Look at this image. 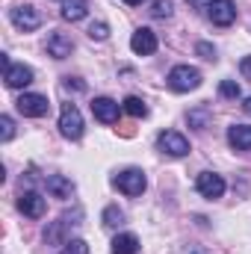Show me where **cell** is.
Returning <instances> with one entry per match:
<instances>
[{"instance_id":"obj_1","label":"cell","mask_w":251,"mask_h":254,"mask_svg":"<svg viewBox=\"0 0 251 254\" xmlns=\"http://www.w3.org/2000/svg\"><path fill=\"white\" fill-rule=\"evenodd\" d=\"M166 83L175 89V92H192L201 86V71L192 68V65H175L166 77Z\"/></svg>"},{"instance_id":"obj_2","label":"cell","mask_w":251,"mask_h":254,"mask_svg":"<svg viewBox=\"0 0 251 254\" xmlns=\"http://www.w3.org/2000/svg\"><path fill=\"white\" fill-rule=\"evenodd\" d=\"M60 133L65 139H80L83 136V116L74 104H63V110H60Z\"/></svg>"},{"instance_id":"obj_3","label":"cell","mask_w":251,"mask_h":254,"mask_svg":"<svg viewBox=\"0 0 251 254\" xmlns=\"http://www.w3.org/2000/svg\"><path fill=\"white\" fill-rule=\"evenodd\" d=\"M207 18L216 27H231L237 21V6L231 0H207Z\"/></svg>"},{"instance_id":"obj_4","label":"cell","mask_w":251,"mask_h":254,"mask_svg":"<svg viewBox=\"0 0 251 254\" xmlns=\"http://www.w3.org/2000/svg\"><path fill=\"white\" fill-rule=\"evenodd\" d=\"M157 148H160L163 154H169V157H187L189 154L187 136H181V133H175V130H163V133L157 136Z\"/></svg>"},{"instance_id":"obj_5","label":"cell","mask_w":251,"mask_h":254,"mask_svg":"<svg viewBox=\"0 0 251 254\" xmlns=\"http://www.w3.org/2000/svg\"><path fill=\"white\" fill-rule=\"evenodd\" d=\"M116 187L130 195V198H136V195H142L145 187H148V181H145V172L142 169H125L119 178H116Z\"/></svg>"},{"instance_id":"obj_6","label":"cell","mask_w":251,"mask_h":254,"mask_svg":"<svg viewBox=\"0 0 251 254\" xmlns=\"http://www.w3.org/2000/svg\"><path fill=\"white\" fill-rule=\"evenodd\" d=\"M9 18H12V24H15L21 33H33V30L42 27V15H39L36 6H15V9L9 12Z\"/></svg>"},{"instance_id":"obj_7","label":"cell","mask_w":251,"mask_h":254,"mask_svg":"<svg viewBox=\"0 0 251 254\" xmlns=\"http://www.w3.org/2000/svg\"><path fill=\"white\" fill-rule=\"evenodd\" d=\"M18 113L21 116H27V119H42V116H48V110H51V104H48V98L45 95H21L18 98Z\"/></svg>"},{"instance_id":"obj_8","label":"cell","mask_w":251,"mask_h":254,"mask_svg":"<svg viewBox=\"0 0 251 254\" xmlns=\"http://www.w3.org/2000/svg\"><path fill=\"white\" fill-rule=\"evenodd\" d=\"M195 190L201 192L204 198H222L225 195V178L222 175H216V172H201L198 175V181H195Z\"/></svg>"},{"instance_id":"obj_9","label":"cell","mask_w":251,"mask_h":254,"mask_svg":"<svg viewBox=\"0 0 251 254\" xmlns=\"http://www.w3.org/2000/svg\"><path fill=\"white\" fill-rule=\"evenodd\" d=\"M3 83L9 86V89H24V86H30L33 83V68H27V65H6L3 68Z\"/></svg>"},{"instance_id":"obj_10","label":"cell","mask_w":251,"mask_h":254,"mask_svg":"<svg viewBox=\"0 0 251 254\" xmlns=\"http://www.w3.org/2000/svg\"><path fill=\"white\" fill-rule=\"evenodd\" d=\"M130 48H133V54H139V57H151V54L157 51V33L148 30V27L136 30L133 39H130Z\"/></svg>"},{"instance_id":"obj_11","label":"cell","mask_w":251,"mask_h":254,"mask_svg":"<svg viewBox=\"0 0 251 254\" xmlns=\"http://www.w3.org/2000/svg\"><path fill=\"white\" fill-rule=\"evenodd\" d=\"M80 216H83V213H77V216L71 219V216L65 213L60 222H54V225H51V228L45 231V240H48L51 246H65V243H68V240H65V231H68V225H71V228H77V225H80V222H77Z\"/></svg>"},{"instance_id":"obj_12","label":"cell","mask_w":251,"mask_h":254,"mask_svg":"<svg viewBox=\"0 0 251 254\" xmlns=\"http://www.w3.org/2000/svg\"><path fill=\"white\" fill-rule=\"evenodd\" d=\"M119 104L113 101V98H95L92 101V113H95V119L98 122H104V125H116L119 122Z\"/></svg>"},{"instance_id":"obj_13","label":"cell","mask_w":251,"mask_h":254,"mask_svg":"<svg viewBox=\"0 0 251 254\" xmlns=\"http://www.w3.org/2000/svg\"><path fill=\"white\" fill-rule=\"evenodd\" d=\"M18 210H21L24 216H30V219H42L45 210H48V204H45V198H42L39 192H24V195L18 198Z\"/></svg>"},{"instance_id":"obj_14","label":"cell","mask_w":251,"mask_h":254,"mask_svg":"<svg viewBox=\"0 0 251 254\" xmlns=\"http://www.w3.org/2000/svg\"><path fill=\"white\" fill-rule=\"evenodd\" d=\"M45 48H48V54H51L54 60H65V57H71V51H74V39L65 36V33H51Z\"/></svg>"},{"instance_id":"obj_15","label":"cell","mask_w":251,"mask_h":254,"mask_svg":"<svg viewBox=\"0 0 251 254\" xmlns=\"http://www.w3.org/2000/svg\"><path fill=\"white\" fill-rule=\"evenodd\" d=\"M228 142L237 151H251V127L249 125H234L228 127Z\"/></svg>"},{"instance_id":"obj_16","label":"cell","mask_w":251,"mask_h":254,"mask_svg":"<svg viewBox=\"0 0 251 254\" xmlns=\"http://www.w3.org/2000/svg\"><path fill=\"white\" fill-rule=\"evenodd\" d=\"M45 184H48V192H51L54 198H71V192H74V184H71L65 175H51Z\"/></svg>"},{"instance_id":"obj_17","label":"cell","mask_w":251,"mask_h":254,"mask_svg":"<svg viewBox=\"0 0 251 254\" xmlns=\"http://www.w3.org/2000/svg\"><path fill=\"white\" fill-rule=\"evenodd\" d=\"M113 254H139V237L136 234H119L113 240Z\"/></svg>"},{"instance_id":"obj_18","label":"cell","mask_w":251,"mask_h":254,"mask_svg":"<svg viewBox=\"0 0 251 254\" xmlns=\"http://www.w3.org/2000/svg\"><path fill=\"white\" fill-rule=\"evenodd\" d=\"M210 119H213V113H210V107H195V110H189V116H187V122L189 127H195V130H207L210 127Z\"/></svg>"},{"instance_id":"obj_19","label":"cell","mask_w":251,"mask_h":254,"mask_svg":"<svg viewBox=\"0 0 251 254\" xmlns=\"http://www.w3.org/2000/svg\"><path fill=\"white\" fill-rule=\"evenodd\" d=\"M122 110H125L127 116H133V119H145V116H148V107H145V101H142V98H136V95L125 98Z\"/></svg>"},{"instance_id":"obj_20","label":"cell","mask_w":251,"mask_h":254,"mask_svg":"<svg viewBox=\"0 0 251 254\" xmlns=\"http://www.w3.org/2000/svg\"><path fill=\"white\" fill-rule=\"evenodd\" d=\"M86 15V0H65L63 3V18L65 21H80Z\"/></svg>"},{"instance_id":"obj_21","label":"cell","mask_w":251,"mask_h":254,"mask_svg":"<svg viewBox=\"0 0 251 254\" xmlns=\"http://www.w3.org/2000/svg\"><path fill=\"white\" fill-rule=\"evenodd\" d=\"M219 92H222V98H228V101H237V98L243 95V89H240V83H237V80H222Z\"/></svg>"},{"instance_id":"obj_22","label":"cell","mask_w":251,"mask_h":254,"mask_svg":"<svg viewBox=\"0 0 251 254\" xmlns=\"http://www.w3.org/2000/svg\"><path fill=\"white\" fill-rule=\"evenodd\" d=\"M122 222H125V213H122L116 204L104 210V225H107V228H116V225H122Z\"/></svg>"},{"instance_id":"obj_23","label":"cell","mask_w":251,"mask_h":254,"mask_svg":"<svg viewBox=\"0 0 251 254\" xmlns=\"http://www.w3.org/2000/svg\"><path fill=\"white\" fill-rule=\"evenodd\" d=\"M63 254H89V246H86V240H68Z\"/></svg>"},{"instance_id":"obj_24","label":"cell","mask_w":251,"mask_h":254,"mask_svg":"<svg viewBox=\"0 0 251 254\" xmlns=\"http://www.w3.org/2000/svg\"><path fill=\"white\" fill-rule=\"evenodd\" d=\"M110 36V27L104 24V21H98V24H92L89 27V39H95V42H104Z\"/></svg>"},{"instance_id":"obj_25","label":"cell","mask_w":251,"mask_h":254,"mask_svg":"<svg viewBox=\"0 0 251 254\" xmlns=\"http://www.w3.org/2000/svg\"><path fill=\"white\" fill-rule=\"evenodd\" d=\"M151 15H154V18H169V15H172V0H154Z\"/></svg>"},{"instance_id":"obj_26","label":"cell","mask_w":251,"mask_h":254,"mask_svg":"<svg viewBox=\"0 0 251 254\" xmlns=\"http://www.w3.org/2000/svg\"><path fill=\"white\" fill-rule=\"evenodd\" d=\"M0 127H3V130H0V139L9 142V139L15 136V122H12L9 116H0Z\"/></svg>"},{"instance_id":"obj_27","label":"cell","mask_w":251,"mask_h":254,"mask_svg":"<svg viewBox=\"0 0 251 254\" xmlns=\"http://www.w3.org/2000/svg\"><path fill=\"white\" fill-rule=\"evenodd\" d=\"M195 54H198L201 60H207V63H213V60H216V48H213V45H207V42H198V45H195Z\"/></svg>"},{"instance_id":"obj_28","label":"cell","mask_w":251,"mask_h":254,"mask_svg":"<svg viewBox=\"0 0 251 254\" xmlns=\"http://www.w3.org/2000/svg\"><path fill=\"white\" fill-rule=\"evenodd\" d=\"M240 71H243V77H249L251 80V57H246V60L240 63Z\"/></svg>"},{"instance_id":"obj_29","label":"cell","mask_w":251,"mask_h":254,"mask_svg":"<svg viewBox=\"0 0 251 254\" xmlns=\"http://www.w3.org/2000/svg\"><path fill=\"white\" fill-rule=\"evenodd\" d=\"M127 6H139V3H145V0H125Z\"/></svg>"},{"instance_id":"obj_30","label":"cell","mask_w":251,"mask_h":254,"mask_svg":"<svg viewBox=\"0 0 251 254\" xmlns=\"http://www.w3.org/2000/svg\"><path fill=\"white\" fill-rule=\"evenodd\" d=\"M243 107H246V113H249V116H251V98H249V101H246V104H243Z\"/></svg>"},{"instance_id":"obj_31","label":"cell","mask_w":251,"mask_h":254,"mask_svg":"<svg viewBox=\"0 0 251 254\" xmlns=\"http://www.w3.org/2000/svg\"><path fill=\"white\" fill-rule=\"evenodd\" d=\"M192 3H195V0H192Z\"/></svg>"}]
</instances>
